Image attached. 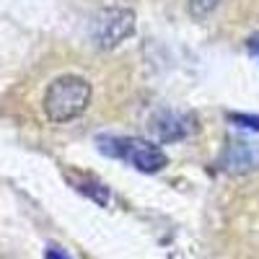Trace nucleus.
<instances>
[{
	"mask_svg": "<svg viewBox=\"0 0 259 259\" xmlns=\"http://www.w3.org/2000/svg\"><path fill=\"white\" fill-rule=\"evenodd\" d=\"M91 104V83L80 75H60L45 91V114L52 122H70L78 119Z\"/></svg>",
	"mask_w": 259,
	"mask_h": 259,
	"instance_id": "obj_1",
	"label": "nucleus"
},
{
	"mask_svg": "<svg viewBox=\"0 0 259 259\" xmlns=\"http://www.w3.org/2000/svg\"><path fill=\"white\" fill-rule=\"evenodd\" d=\"M99 148L101 153L122 158L138 171H143V174H156L168 163L163 150L156 143L143 138H99Z\"/></svg>",
	"mask_w": 259,
	"mask_h": 259,
	"instance_id": "obj_2",
	"label": "nucleus"
},
{
	"mask_svg": "<svg viewBox=\"0 0 259 259\" xmlns=\"http://www.w3.org/2000/svg\"><path fill=\"white\" fill-rule=\"evenodd\" d=\"M135 34V13L130 8H106L94 21V39L101 50H112Z\"/></svg>",
	"mask_w": 259,
	"mask_h": 259,
	"instance_id": "obj_3",
	"label": "nucleus"
},
{
	"mask_svg": "<svg viewBox=\"0 0 259 259\" xmlns=\"http://www.w3.org/2000/svg\"><path fill=\"white\" fill-rule=\"evenodd\" d=\"M148 127L158 143H177V140H184L187 135H192L194 119L189 114H179V112H158L150 119Z\"/></svg>",
	"mask_w": 259,
	"mask_h": 259,
	"instance_id": "obj_4",
	"label": "nucleus"
},
{
	"mask_svg": "<svg viewBox=\"0 0 259 259\" xmlns=\"http://www.w3.org/2000/svg\"><path fill=\"white\" fill-rule=\"evenodd\" d=\"M256 163H259V153H254L251 145H246V143H233L226 156V166L231 171H246Z\"/></svg>",
	"mask_w": 259,
	"mask_h": 259,
	"instance_id": "obj_5",
	"label": "nucleus"
},
{
	"mask_svg": "<svg viewBox=\"0 0 259 259\" xmlns=\"http://www.w3.org/2000/svg\"><path fill=\"white\" fill-rule=\"evenodd\" d=\"M75 189L89 194V197L99 205H109V189L99 182H94V179H75Z\"/></svg>",
	"mask_w": 259,
	"mask_h": 259,
	"instance_id": "obj_6",
	"label": "nucleus"
},
{
	"mask_svg": "<svg viewBox=\"0 0 259 259\" xmlns=\"http://www.w3.org/2000/svg\"><path fill=\"white\" fill-rule=\"evenodd\" d=\"M218 3L221 0H189V11H192V16L205 18V16H210L215 8H218Z\"/></svg>",
	"mask_w": 259,
	"mask_h": 259,
	"instance_id": "obj_7",
	"label": "nucleus"
},
{
	"mask_svg": "<svg viewBox=\"0 0 259 259\" xmlns=\"http://www.w3.org/2000/svg\"><path fill=\"white\" fill-rule=\"evenodd\" d=\"M231 122L249 127V130H259V117H251V114H231Z\"/></svg>",
	"mask_w": 259,
	"mask_h": 259,
	"instance_id": "obj_8",
	"label": "nucleus"
},
{
	"mask_svg": "<svg viewBox=\"0 0 259 259\" xmlns=\"http://www.w3.org/2000/svg\"><path fill=\"white\" fill-rule=\"evenodd\" d=\"M45 259H70V256L65 254L60 246H47V251H45Z\"/></svg>",
	"mask_w": 259,
	"mask_h": 259,
	"instance_id": "obj_9",
	"label": "nucleus"
},
{
	"mask_svg": "<svg viewBox=\"0 0 259 259\" xmlns=\"http://www.w3.org/2000/svg\"><path fill=\"white\" fill-rule=\"evenodd\" d=\"M249 52L259 57V34H254V36L249 39Z\"/></svg>",
	"mask_w": 259,
	"mask_h": 259,
	"instance_id": "obj_10",
	"label": "nucleus"
}]
</instances>
